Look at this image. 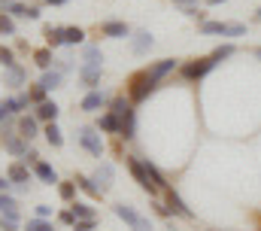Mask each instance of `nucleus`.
<instances>
[{"mask_svg": "<svg viewBox=\"0 0 261 231\" xmlns=\"http://www.w3.org/2000/svg\"><path fill=\"white\" fill-rule=\"evenodd\" d=\"M119 122H122V131H119V137L130 140V137L137 134V122H134V104H130V107H128L122 115H119Z\"/></svg>", "mask_w": 261, "mask_h": 231, "instance_id": "dca6fc26", "label": "nucleus"}, {"mask_svg": "<svg viewBox=\"0 0 261 231\" xmlns=\"http://www.w3.org/2000/svg\"><path fill=\"white\" fill-rule=\"evenodd\" d=\"M0 134H3V143L12 155H28V140L21 134H9V131H0Z\"/></svg>", "mask_w": 261, "mask_h": 231, "instance_id": "1a4fd4ad", "label": "nucleus"}, {"mask_svg": "<svg viewBox=\"0 0 261 231\" xmlns=\"http://www.w3.org/2000/svg\"><path fill=\"white\" fill-rule=\"evenodd\" d=\"M18 228V219H12V216H0V231H15Z\"/></svg>", "mask_w": 261, "mask_h": 231, "instance_id": "58836bf2", "label": "nucleus"}, {"mask_svg": "<svg viewBox=\"0 0 261 231\" xmlns=\"http://www.w3.org/2000/svg\"><path fill=\"white\" fill-rule=\"evenodd\" d=\"M94 228V219H76V225H73V231H91Z\"/></svg>", "mask_w": 261, "mask_h": 231, "instance_id": "ea45409f", "label": "nucleus"}, {"mask_svg": "<svg viewBox=\"0 0 261 231\" xmlns=\"http://www.w3.org/2000/svg\"><path fill=\"white\" fill-rule=\"evenodd\" d=\"M18 134H21L24 140H34V137L40 134V128H37V115H21V119H18Z\"/></svg>", "mask_w": 261, "mask_h": 231, "instance_id": "f3484780", "label": "nucleus"}, {"mask_svg": "<svg viewBox=\"0 0 261 231\" xmlns=\"http://www.w3.org/2000/svg\"><path fill=\"white\" fill-rule=\"evenodd\" d=\"M0 213H3V216H12V219H18V204H15V198H9V195H0Z\"/></svg>", "mask_w": 261, "mask_h": 231, "instance_id": "393cba45", "label": "nucleus"}, {"mask_svg": "<svg viewBox=\"0 0 261 231\" xmlns=\"http://www.w3.org/2000/svg\"><path fill=\"white\" fill-rule=\"evenodd\" d=\"M173 3H176V6H182V9H189V12L197 9V0H173Z\"/></svg>", "mask_w": 261, "mask_h": 231, "instance_id": "37998d69", "label": "nucleus"}, {"mask_svg": "<svg viewBox=\"0 0 261 231\" xmlns=\"http://www.w3.org/2000/svg\"><path fill=\"white\" fill-rule=\"evenodd\" d=\"M255 18H258V21H261V9H258V12H255Z\"/></svg>", "mask_w": 261, "mask_h": 231, "instance_id": "3c124183", "label": "nucleus"}, {"mask_svg": "<svg viewBox=\"0 0 261 231\" xmlns=\"http://www.w3.org/2000/svg\"><path fill=\"white\" fill-rule=\"evenodd\" d=\"M28 231H55V228H52V222H46V219H31V222H28Z\"/></svg>", "mask_w": 261, "mask_h": 231, "instance_id": "c9c22d12", "label": "nucleus"}, {"mask_svg": "<svg viewBox=\"0 0 261 231\" xmlns=\"http://www.w3.org/2000/svg\"><path fill=\"white\" fill-rule=\"evenodd\" d=\"M152 43H155V40H152L149 31H137L134 40H130V49H134V55H146V52L152 49Z\"/></svg>", "mask_w": 261, "mask_h": 231, "instance_id": "9b49d317", "label": "nucleus"}, {"mask_svg": "<svg viewBox=\"0 0 261 231\" xmlns=\"http://www.w3.org/2000/svg\"><path fill=\"white\" fill-rule=\"evenodd\" d=\"M24 79H28V73H24V67H18V64L6 67V73H3V85H12V88L24 85Z\"/></svg>", "mask_w": 261, "mask_h": 231, "instance_id": "ddd939ff", "label": "nucleus"}, {"mask_svg": "<svg viewBox=\"0 0 261 231\" xmlns=\"http://www.w3.org/2000/svg\"><path fill=\"white\" fill-rule=\"evenodd\" d=\"M82 58L85 61H103V52H100V46H85L82 49Z\"/></svg>", "mask_w": 261, "mask_h": 231, "instance_id": "72a5a7b5", "label": "nucleus"}, {"mask_svg": "<svg viewBox=\"0 0 261 231\" xmlns=\"http://www.w3.org/2000/svg\"><path fill=\"white\" fill-rule=\"evenodd\" d=\"M85 40V31L82 28H64V43L67 46H79Z\"/></svg>", "mask_w": 261, "mask_h": 231, "instance_id": "bb28decb", "label": "nucleus"}, {"mask_svg": "<svg viewBox=\"0 0 261 231\" xmlns=\"http://www.w3.org/2000/svg\"><path fill=\"white\" fill-rule=\"evenodd\" d=\"M216 64H219V61H216V55L186 61V64H182V76H186V79H203V76H206V73H210Z\"/></svg>", "mask_w": 261, "mask_h": 231, "instance_id": "7ed1b4c3", "label": "nucleus"}, {"mask_svg": "<svg viewBox=\"0 0 261 231\" xmlns=\"http://www.w3.org/2000/svg\"><path fill=\"white\" fill-rule=\"evenodd\" d=\"M49 213H52V207H49V204H40V207H37V219H46Z\"/></svg>", "mask_w": 261, "mask_h": 231, "instance_id": "c03bdc74", "label": "nucleus"}, {"mask_svg": "<svg viewBox=\"0 0 261 231\" xmlns=\"http://www.w3.org/2000/svg\"><path fill=\"white\" fill-rule=\"evenodd\" d=\"M6 179H9V182H18V186H28V179H31V171H28V165H24V161H15V165H9V173H6Z\"/></svg>", "mask_w": 261, "mask_h": 231, "instance_id": "4468645a", "label": "nucleus"}, {"mask_svg": "<svg viewBox=\"0 0 261 231\" xmlns=\"http://www.w3.org/2000/svg\"><path fill=\"white\" fill-rule=\"evenodd\" d=\"M0 64H3V67H12V64H15V52H12L9 46H0Z\"/></svg>", "mask_w": 261, "mask_h": 231, "instance_id": "f704fd0d", "label": "nucleus"}, {"mask_svg": "<svg viewBox=\"0 0 261 231\" xmlns=\"http://www.w3.org/2000/svg\"><path fill=\"white\" fill-rule=\"evenodd\" d=\"M6 12H9L12 18H31V6H24V3H15V0L9 3V9H6Z\"/></svg>", "mask_w": 261, "mask_h": 231, "instance_id": "c756f323", "label": "nucleus"}, {"mask_svg": "<svg viewBox=\"0 0 261 231\" xmlns=\"http://www.w3.org/2000/svg\"><path fill=\"white\" fill-rule=\"evenodd\" d=\"M46 40H49V49L61 46V43H64V28H52V25H46Z\"/></svg>", "mask_w": 261, "mask_h": 231, "instance_id": "a878e982", "label": "nucleus"}, {"mask_svg": "<svg viewBox=\"0 0 261 231\" xmlns=\"http://www.w3.org/2000/svg\"><path fill=\"white\" fill-rule=\"evenodd\" d=\"M213 55H216V61H222V58H231V55H234V46H231V43H225V46H219Z\"/></svg>", "mask_w": 261, "mask_h": 231, "instance_id": "4c0bfd02", "label": "nucleus"}, {"mask_svg": "<svg viewBox=\"0 0 261 231\" xmlns=\"http://www.w3.org/2000/svg\"><path fill=\"white\" fill-rule=\"evenodd\" d=\"M43 134H46V140H49V146H55V149H61V146H64V137H61V128H58L55 122H49Z\"/></svg>", "mask_w": 261, "mask_h": 231, "instance_id": "aec40b11", "label": "nucleus"}, {"mask_svg": "<svg viewBox=\"0 0 261 231\" xmlns=\"http://www.w3.org/2000/svg\"><path fill=\"white\" fill-rule=\"evenodd\" d=\"M128 168H130V173H134V179L140 182V189H143V192H149V195H155V192H158V186L149 179V173H146V168H143V161H140V158H128Z\"/></svg>", "mask_w": 261, "mask_h": 231, "instance_id": "423d86ee", "label": "nucleus"}, {"mask_svg": "<svg viewBox=\"0 0 261 231\" xmlns=\"http://www.w3.org/2000/svg\"><path fill=\"white\" fill-rule=\"evenodd\" d=\"M9 115H12V104H9V101H3V104H0V122H6Z\"/></svg>", "mask_w": 261, "mask_h": 231, "instance_id": "a19ab883", "label": "nucleus"}, {"mask_svg": "<svg viewBox=\"0 0 261 231\" xmlns=\"http://www.w3.org/2000/svg\"><path fill=\"white\" fill-rule=\"evenodd\" d=\"M100 73H103V61H85L79 67V79H82V85L88 91H94L100 85Z\"/></svg>", "mask_w": 261, "mask_h": 231, "instance_id": "20e7f679", "label": "nucleus"}, {"mask_svg": "<svg viewBox=\"0 0 261 231\" xmlns=\"http://www.w3.org/2000/svg\"><path fill=\"white\" fill-rule=\"evenodd\" d=\"M167 210H170V213H176V216H182V219H195L192 207H186V201H182L173 189H167Z\"/></svg>", "mask_w": 261, "mask_h": 231, "instance_id": "6e6552de", "label": "nucleus"}, {"mask_svg": "<svg viewBox=\"0 0 261 231\" xmlns=\"http://www.w3.org/2000/svg\"><path fill=\"white\" fill-rule=\"evenodd\" d=\"M107 104H110L107 91H97V88H94V91H88V95L82 98V110H85V113H97V110H103Z\"/></svg>", "mask_w": 261, "mask_h": 231, "instance_id": "0eeeda50", "label": "nucleus"}, {"mask_svg": "<svg viewBox=\"0 0 261 231\" xmlns=\"http://www.w3.org/2000/svg\"><path fill=\"white\" fill-rule=\"evenodd\" d=\"M206 3H210V6H219V3H225V0H206Z\"/></svg>", "mask_w": 261, "mask_h": 231, "instance_id": "09e8293b", "label": "nucleus"}, {"mask_svg": "<svg viewBox=\"0 0 261 231\" xmlns=\"http://www.w3.org/2000/svg\"><path fill=\"white\" fill-rule=\"evenodd\" d=\"M100 31H103V37H113V40H125V37H130V28L125 25V21H103Z\"/></svg>", "mask_w": 261, "mask_h": 231, "instance_id": "9d476101", "label": "nucleus"}, {"mask_svg": "<svg viewBox=\"0 0 261 231\" xmlns=\"http://www.w3.org/2000/svg\"><path fill=\"white\" fill-rule=\"evenodd\" d=\"M113 213H116L122 222H128L130 231H152V222H149L146 216H140L130 204H116V207H113Z\"/></svg>", "mask_w": 261, "mask_h": 231, "instance_id": "f03ea898", "label": "nucleus"}, {"mask_svg": "<svg viewBox=\"0 0 261 231\" xmlns=\"http://www.w3.org/2000/svg\"><path fill=\"white\" fill-rule=\"evenodd\" d=\"M79 143H82V149L88 155H94V158L103 155V140H100V134L94 128H79Z\"/></svg>", "mask_w": 261, "mask_h": 231, "instance_id": "39448f33", "label": "nucleus"}, {"mask_svg": "<svg viewBox=\"0 0 261 231\" xmlns=\"http://www.w3.org/2000/svg\"><path fill=\"white\" fill-rule=\"evenodd\" d=\"M97 128H100V131H110V134H119V131H122V122H119V115L107 113V115H100Z\"/></svg>", "mask_w": 261, "mask_h": 231, "instance_id": "412c9836", "label": "nucleus"}, {"mask_svg": "<svg viewBox=\"0 0 261 231\" xmlns=\"http://www.w3.org/2000/svg\"><path fill=\"white\" fill-rule=\"evenodd\" d=\"M222 31H225V21H203L200 25V34H219L222 37Z\"/></svg>", "mask_w": 261, "mask_h": 231, "instance_id": "7c9ffc66", "label": "nucleus"}, {"mask_svg": "<svg viewBox=\"0 0 261 231\" xmlns=\"http://www.w3.org/2000/svg\"><path fill=\"white\" fill-rule=\"evenodd\" d=\"M143 168H146V173H149V179L158 186V189H167V182H164V176H161V171L152 165V161H143Z\"/></svg>", "mask_w": 261, "mask_h": 231, "instance_id": "cd10ccee", "label": "nucleus"}, {"mask_svg": "<svg viewBox=\"0 0 261 231\" xmlns=\"http://www.w3.org/2000/svg\"><path fill=\"white\" fill-rule=\"evenodd\" d=\"M9 3H12V0H0V12H6V9H9Z\"/></svg>", "mask_w": 261, "mask_h": 231, "instance_id": "49530a36", "label": "nucleus"}, {"mask_svg": "<svg viewBox=\"0 0 261 231\" xmlns=\"http://www.w3.org/2000/svg\"><path fill=\"white\" fill-rule=\"evenodd\" d=\"M146 70H149V76L158 82V79H164L170 70H176V58H164V61H155V64H152V67H146Z\"/></svg>", "mask_w": 261, "mask_h": 231, "instance_id": "f8f14e48", "label": "nucleus"}, {"mask_svg": "<svg viewBox=\"0 0 261 231\" xmlns=\"http://www.w3.org/2000/svg\"><path fill=\"white\" fill-rule=\"evenodd\" d=\"M6 189H9V179H3V176H0V195H6Z\"/></svg>", "mask_w": 261, "mask_h": 231, "instance_id": "a18cd8bd", "label": "nucleus"}, {"mask_svg": "<svg viewBox=\"0 0 261 231\" xmlns=\"http://www.w3.org/2000/svg\"><path fill=\"white\" fill-rule=\"evenodd\" d=\"M255 58H261V46H258V49H255Z\"/></svg>", "mask_w": 261, "mask_h": 231, "instance_id": "8fccbe9b", "label": "nucleus"}, {"mask_svg": "<svg viewBox=\"0 0 261 231\" xmlns=\"http://www.w3.org/2000/svg\"><path fill=\"white\" fill-rule=\"evenodd\" d=\"M34 61H37V67L49 70V67H52V61H55V58H52V49H37V52H34Z\"/></svg>", "mask_w": 261, "mask_h": 231, "instance_id": "c85d7f7f", "label": "nucleus"}, {"mask_svg": "<svg viewBox=\"0 0 261 231\" xmlns=\"http://www.w3.org/2000/svg\"><path fill=\"white\" fill-rule=\"evenodd\" d=\"M0 34H15V21L9 12H0Z\"/></svg>", "mask_w": 261, "mask_h": 231, "instance_id": "2f4dec72", "label": "nucleus"}, {"mask_svg": "<svg viewBox=\"0 0 261 231\" xmlns=\"http://www.w3.org/2000/svg\"><path fill=\"white\" fill-rule=\"evenodd\" d=\"M58 192H61V198H64V201H73V198H76V186H73V182H61V186H58Z\"/></svg>", "mask_w": 261, "mask_h": 231, "instance_id": "e433bc0d", "label": "nucleus"}, {"mask_svg": "<svg viewBox=\"0 0 261 231\" xmlns=\"http://www.w3.org/2000/svg\"><path fill=\"white\" fill-rule=\"evenodd\" d=\"M34 173H37L43 182H49V186H55V182H58L55 168H52V165H46V161H34Z\"/></svg>", "mask_w": 261, "mask_h": 231, "instance_id": "6ab92c4d", "label": "nucleus"}, {"mask_svg": "<svg viewBox=\"0 0 261 231\" xmlns=\"http://www.w3.org/2000/svg\"><path fill=\"white\" fill-rule=\"evenodd\" d=\"M94 182L100 186V192H107L110 186H113V165H97V171H94Z\"/></svg>", "mask_w": 261, "mask_h": 231, "instance_id": "a211bd4d", "label": "nucleus"}, {"mask_svg": "<svg viewBox=\"0 0 261 231\" xmlns=\"http://www.w3.org/2000/svg\"><path fill=\"white\" fill-rule=\"evenodd\" d=\"M37 122H46V125H49V122H55V119H58V104H55V101H43V104H37Z\"/></svg>", "mask_w": 261, "mask_h": 231, "instance_id": "2eb2a0df", "label": "nucleus"}, {"mask_svg": "<svg viewBox=\"0 0 261 231\" xmlns=\"http://www.w3.org/2000/svg\"><path fill=\"white\" fill-rule=\"evenodd\" d=\"M40 85H43L46 91H55V88L61 85V70H46L43 79H40Z\"/></svg>", "mask_w": 261, "mask_h": 231, "instance_id": "4be33fe9", "label": "nucleus"}, {"mask_svg": "<svg viewBox=\"0 0 261 231\" xmlns=\"http://www.w3.org/2000/svg\"><path fill=\"white\" fill-rule=\"evenodd\" d=\"M46 3H52V6H61V3H70V0H46Z\"/></svg>", "mask_w": 261, "mask_h": 231, "instance_id": "de8ad7c7", "label": "nucleus"}, {"mask_svg": "<svg viewBox=\"0 0 261 231\" xmlns=\"http://www.w3.org/2000/svg\"><path fill=\"white\" fill-rule=\"evenodd\" d=\"M70 210H73V216H76V219H94V216H97V213H94V207H91V204H85V201H76Z\"/></svg>", "mask_w": 261, "mask_h": 231, "instance_id": "b1692460", "label": "nucleus"}, {"mask_svg": "<svg viewBox=\"0 0 261 231\" xmlns=\"http://www.w3.org/2000/svg\"><path fill=\"white\" fill-rule=\"evenodd\" d=\"M58 219H61L64 225H76V216H73V210H64V213H61Z\"/></svg>", "mask_w": 261, "mask_h": 231, "instance_id": "79ce46f5", "label": "nucleus"}, {"mask_svg": "<svg viewBox=\"0 0 261 231\" xmlns=\"http://www.w3.org/2000/svg\"><path fill=\"white\" fill-rule=\"evenodd\" d=\"M155 79L149 76V70H140L137 76H130V82H128V101L130 104H143L152 91H155Z\"/></svg>", "mask_w": 261, "mask_h": 231, "instance_id": "f257e3e1", "label": "nucleus"}, {"mask_svg": "<svg viewBox=\"0 0 261 231\" xmlns=\"http://www.w3.org/2000/svg\"><path fill=\"white\" fill-rule=\"evenodd\" d=\"M76 186L85 192V195H91V198H97V195H103L100 192V186L94 182V179H88V176H76Z\"/></svg>", "mask_w": 261, "mask_h": 231, "instance_id": "5701e85b", "label": "nucleus"}, {"mask_svg": "<svg viewBox=\"0 0 261 231\" xmlns=\"http://www.w3.org/2000/svg\"><path fill=\"white\" fill-rule=\"evenodd\" d=\"M28 98H31V104H43V101H46V88H43V85L37 82V85H34L31 91H28Z\"/></svg>", "mask_w": 261, "mask_h": 231, "instance_id": "473e14b6", "label": "nucleus"}]
</instances>
